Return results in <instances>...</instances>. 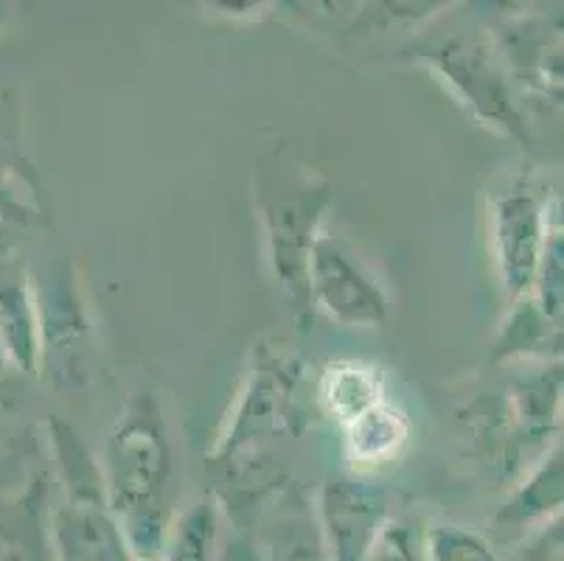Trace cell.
<instances>
[{
	"label": "cell",
	"instance_id": "obj_8",
	"mask_svg": "<svg viewBox=\"0 0 564 561\" xmlns=\"http://www.w3.org/2000/svg\"><path fill=\"white\" fill-rule=\"evenodd\" d=\"M223 561H264L259 553H256L250 544H242V542H234L228 544V550H225V559Z\"/></svg>",
	"mask_w": 564,
	"mask_h": 561
},
{
	"label": "cell",
	"instance_id": "obj_4",
	"mask_svg": "<svg viewBox=\"0 0 564 561\" xmlns=\"http://www.w3.org/2000/svg\"><path fill=\"white\" fill-rule=\"evenodd\" d=\"M264 561H329L321 531L310 519H290L275 525L267 537Z\"/></svg>",
	"mask_w": 564,
	"mask_h": 561
},
{
	"label": "cell",
	"instance_id": "obj_9",
	"mask_svg": "<svg viewBox=\"0 0 564 561\" xmlns=\"http://www.w3.org/2000/svg\"><path fill=\"white\" fill-rule=\"evenodd\" d=\"M130 561H158L155 555H135V559H130Z\"/></svg>",
	"mask_w": 564,
	"mask_h": 561
},
{
	"label": "cell",
	"instance_id": "obj_3",
	"mask_svg": "<svg viewBox=\"0 0 564 561\" xmlns=\"http://www.w3.org/2000/svg\"><path fill=\"white\" fill-rule=\"evenodd\" d=\"M536 205L528 197H511L500 205V247L511 287H525L536 270Z\"/></svg>",
	"mask_w": 564,
	"mask_h": 561
},
{
	"label": "cell",
	"instance_id": "obj_7",
	"mask_svg": "<svg viewBox=\"0 0 564 561\" xmlns=\"http://www.w3.org/2000/svg\"><path fill=\"white\" fill-rule=\"evenodd\" d=\"M366 561H424V537L410 525H384Z\"/></svg>",
	"mask_w": 564,
	"mask_h": 561
},
{
	"label": "cell",
	"instance_id": "obj_5",
	"mask_svg": "<svg viewBox=\"0 0 564 561\" xmlns=\"http://www.w3.org/2000/svg\"><path fill=\"white\" fill-rule=\"evenodd\" d=\"M424 561H500L491 544L478 533L444 525L424 537Z\"/></svg>",
	"mask_w": 564,
	"mask_h": 561
},
{
	"label": "cell",
	"instance_id": "obj_1",
	"mask_svg": "<svg viewBox=\"0 0 564 561\" xmlns=\"http://www.w3.org/2000/svg\"><path fill=\"white\" fill-rule=\"evenodd\" d=\"M384 497L362 483H329L323 492L321 539L329 561H366L382 533Z\"/></svg>",
	"mask_w": 564,
	"mask_h": 561
},
{
	"label": "cell",
	"instance_id": "obj_6",
	"mask_svg": "<svg viewBox=\"0 0 564 561\" xmlns=\"http://www.w3.org/2000/svg\"><path fill=\"white\" fill-rule=\"evenodd\" d=\"M214 542H217L214 511L208 506L194 508L174 531L169 561H214Z\"/></svg>",
	"mask_w": 564,
	"mask_h": 561
},
{
	"label": "cell",
	"instance_id": "obj_2",
	"mask_svg": "<svg viewBox=\"0 0 564 561\" xmlns=\"http://www.w3.org/2000/svg\"><path fill=\"white\" fill-rule=\"evenodd\" d=\"M315 287L323 306H329L340 321L371 323L382 321V295L373 290L360 270L337 253L335 245L321 241L315 247Z\"/></svg>",
	"mask_w": 564,
	"mask_h": 561
}]
</instances>
